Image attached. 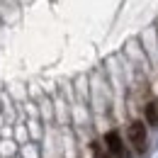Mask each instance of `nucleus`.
I'll return each mask as SVG.
<instances>
[{
    "label": "nucleus",
    "mask_w": 158,
    "mask_h": 158,
    "mask_svg": "<svg viewBox=\"0 0 158 158\" xmlns=\"http://www.w3.org/2000/svg\"><path fill=\"white\" fill-rule=\"evenodd\" d=\"M129 141L136 148V153L146 151V124L143 122H131L129 124Z\"/></svg>",
    "instance_id": "nucleus-1"
},
{
    "label": "nucleus",
    "mask_w": 158,
    "mask_h": 158,
    "mask_svg": "<svg viewBox=\"0 0 158 158\" xmlns=\"http://www.w3.org/2000/svg\"><path fill=\"white\" fill-rule=\"evenodd\" d=\"M105 146H107V151H110V156L114 158H131L127 153V148H124V141L119 136V131H107L105 134Z\"/></svg>",
    "instance_id": "nucleus-2"
},
{
    "label": "nucleus",
    "mask_w": 158,
    "mask_h": 158,
    "mask_svg": "<svg viewBox=\"0 0 158 158\" xmlns=\"http://www.w3.org/2000/svg\"><path fill=\"white\" fill-rule=\"evenodd\" d=\"M143 117L148 127H158V102H148L143 107Z\"/></svg>",
    "instance_id": "nucleus-3"
},
{
    "label": "nucleus",
    "mask_w": 158,
    "mask_h": 158,
    "mask_svg": "<svg viewBox=\"0 0 158 158\" xmlns=\"http://www.w3.org/2000/svg\"><path fill=\"white\" fill-rule=\"evenodd\" d=\"M93 148H95V153H98V156H102V151H100V143H93ZM102 158H110V156H102Z\"/></svg>",
    "instance_id": "nucleus-4"
}]
</instances>
